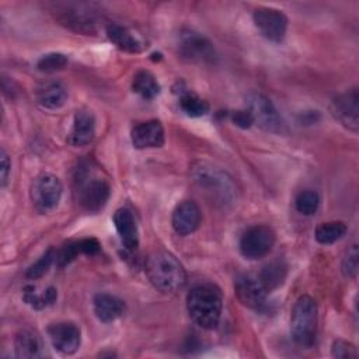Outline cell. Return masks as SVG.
I'll return each instance as SVG.
<instances>
[{
  "label": "cell",
  "instance_id": "6da1fadb",
  "mask_svg": "<svg viewBox=\"0 0 359 359\" xmlns=\"http://www.w3.org/2000/svg\"><path fill=\"white\" fill-rule=\"evenodd\" d=\"M144 271L153 287L164 294L175 293L187 283V272L182 264L174 254L164 250L154 251L147 257Z\"/></svg>",
  "mask_w": 359,
  "mask_h": 359
},
{
  "label": "cell",
  "instance_id": "7a4b0ae2",
  "mask_svg": "<svg viewBox=\"0 0 359 359\" xmlns=\"http://www.w3.org/2000/svg\"><path fill=\"white\" fill-rule=\"evenodd\" d=\"M223 309L220 290L210 285H196L187 294V310L191 320L203 330L217 327Z\"/></svg>",
  "mask_w": 359,
  "mask_h": 359
},
{
  "label": "cell",
  "instance_id": "3957f363",
  "mask_svg": "<svg viewBox=\"0 0 359 359\" xmlns=\"http://www.w3.org/2000/svg\"><path fill=\"white\" fill-rule=\"evenodd\" d=\"M317 323L318 314L314 299L309 294L300 296L290 314V334L293 341L303 348L313 346L317 337Z\"/></svg>",
  "mask_w": 359,
  "mask_h": 359
},
{
  "label": "cell",
  "instance_id": "277c9868",
  "mask_svg": "<svg viewBox=\"0 0 359 359\" xmlns=\"http://www.w3.org/2000/svg\"><path fill=\"white\" fill-rule=\"evenodd\" d=\"M77 202L88 213H98L107 205L111 196L109 184L87 170H81L77 180Z\"/></svg>",
  "mask_w": 359,
  "mask_h": 359
},
{
  "label": "cell",
  "instance_id": "5b68a950",
  "mask_svg": "<svg viewBox=\"0 0 359 359\" xmlns=\"http://www.w3.org/2000/svg\"><path fill=\"white\" fill-rule=\"evenodd\" d=\"M62 194L63 187L60 180L49 172H42L35 177L29 188L31 202L39 213H48L57 208Z\"/></svg>",
  "mask_w": 359,
  "mask_h": 359
},
{
  "label": "cell",
  "instance_id": "8992f818",
  "mask_svg": "<svg viewBox=\"0 0 359 359\" xmlns=\"http://www.w3.org/2000/svg\"><path fill=\"white\" fill-rule=\"evenodd\" d=\"M275 241L276 234L269 226L255 224L241 234L238 248L244 258L259 259L272 251Z\"/></svg>",
  "mask_w": 359,
  "mask_h": 359
},
{
  "label": "cell",
  "instance_id": "52a82bcc",
  "mask_svg": "<svg viewBox=\"0 0 359 359\" xmlns=\"http://www.w3.org/2000/svg\"><path fill=\"white\" fill-rule=\"evenodd\" d=\"M245 109L251 114L252 121L261 129L272 133H280L285 123L272 104V101L261 93H251L245 98Z\"/></svg>",
  "mask_w": 359,
  "mask_h": 359
},
{
  "label": "cell",
  "instance_id": "ba28073f",
  "mask_svg": "<svg viewBox=\"0 0 359 359\" xmlns=\"http://www.w3.org/2000/svg\"><path fill=\"white\" fill-rule=\"evenodd\" d=\"M194 180L212 196V199H217L219 203L224 205L233 196L234 188L230 178L212 165L201 164L199 167H195Z\"/></svg>",
  "mask_w": 359,
  "mask_h": 359
},
{
  "label": "cell",
  "instance_id": "9c48e42d",
  "mask_svg": "<svg viewBox=\"0 0 359 359\" xmlns=\"http://www.w3.org/2000/svg\"><path fill=\"white\" fill-rule=\"evenodd\" d=\"M177 48L180 56L188 62L210 63L216 59L213 43L206 36L192 29H184L180 32Z\"/></svg>",
  "mask_w": 359,
  "mask_h": 359
},
{
  "label": "cell",
  "instance_id": "30bf717a",
  "mask_svg": "<svg viewBox=\"0 0 359 359\" xmlns=\"http://www.w3.org/2000/svg\"><path fill=\"white\" fill-rule=\"evenodd\" d=\"M330 112L335 121L356 132L359 128V94L358 88H349L337 94L330 102Z\"/></svg>",
  "mask_w": 359,
  "mask_h": 359
},
{
  "label": "cell",
  "instance_id": "8fae6325",
  "mask_svg": "<svg viewBox=\"0 0 359 359\" xmlns=\"http://www.w3.org/2000/svg\"><path fill=\"white\" fill-rule=\"evenodd\" d=\"M259 34L271 42H282L287 29V17L278 8L258 7L252 14Z\"/></svg>",
  "mask_w": 359,
  "mask_h": 359
},
{
  "label": "cell",
  "instance_id": "7c38bea8",
  "mask_svg": "<svg viewBox=\"0 0 359 359\" xmlns=\"http://www.w3.org/2000/svg\"><path fill=\"white\" fill-rule=\"evenodd\" d=\"M48 337L52 346L62 355H73L81 344V331L72 321H60L49 324Z\"/></svg>",
  "mask_w": 359,
  "mask_h": 359
},
{
  "label": "cell",
  "instance_id": "4fadbf2b",
  "mask_svg": "<svg viewBox=\"0 0 359 359\" xmlns=\"http://www.w3.org/2000/svg\"><path fill=\"white\" fill-rule=\"evenodd\" d=\"M57 18L60 24L76 32H81L86 35L97 32V15L91 8H88L84 4H73L63 7L62 10H59Z\"/></svg>",
  "mask_w": 359,
  "mask_h": 359
},
{
  "label": "cell",
  "instance_id": "5bb4252c",
  "mask_svg": "<svg viewBox=\"0 0 359 359\" xmlns=\"http://www.w3.org/2000/svg\"><path fill=\"white\" fill-rule=\"evenodd\" d=\"M234 290H236L237 299L244 306L254 310H259L261 307L265 306V299L268 292L264 289L258 276H252V275L238 276L234 283Z\"/></svg>",
  "mask_w": 359,
  "mask_h": 359
},
{
  "label": "cell",
  "instance_id": "9a60e30c",
  "mask_svg": "<svg viewBox=\"0 0 359 359\" xmlns=\"http://www.w3.org/2000/svg\"><path fill=\"white\" fill-rule=\"evenodd\" d=\"M202 220V213L199 206L194 201H182L180 202L171 216V224L177 234L188 236L194 233Z\"/></svg>",
  "mask_w": 359,
  "mask_h": 359
},
{
  "label": "cell",
  "instance_id": "2e32d148",
  "mask_svg": "<svg viewBox=\"0 0 359 359\" xmlns=\"http://www.w3.org/2000/svg\"><path fill=\"white\" fill-rule=\"evenodd\" d=\"M132 144L136 149H154L164 144V128L160 121L149 119L139 122L130 132Z\"/></svg>",
  "mask_w": 359,
  "mask_h": 359
},
{
  "label": "cell",
  "instance_id": "e0dca14e",
  "mask_svg": "<svg viewBox=\"0 0 359 359\" xmlns=\"http://www.w3.org/2000/svg\"><path fill=\"white\" fill-rule=\"evenodd\" d=\"M95 135V116L88 109H80L76 112L72 129L67 135V142L73 147L87 146L93 142Z\"/></svg>",
  "mask_w": 359,
  "mask_h": 359
},
{
  "label": "cell",
  "instance_id": "ac0fdd59",
  "mask_svg": "<svg viewBox=\"0 0 359 359\" xmlns=\"http://www.w3.org/2000/svg\"><path fill=\"white\" fill-rule=\"evenodd\" d=\"M114 224L119 234L122 245L133 252L139 247V231L133 213L126 208H119L114 213Z\"/></svg>",
  "mask_w": 359,
  "mask_h": 359
},
{
  "label": "cell",
  "instance_id": "d6986e66",
  "mask_svg": "<svg viewBox=\"0 0 359 359\" xmlns=\"http://www.w3.org/2000/svg\"><path fill=\"white\" fill-rule=\"evenodd\" d=\"M105 34L108 39L121 50L129 53H139L144 49V42L139 35L132 32L129 28L119 25L116 22H109L105 27Z\"/></svg>",
  "mask_w": 359,
  "mask_h": 359
},
{
  "label": "cell",
  "instance_id": "ffe728a7",
  "mask_svg": "<svg viewBox=\"0 0 359 359\" xmlns=\"http://www.w3.org/2000/svg\"><path fill=\"white\" fill-rule=\"evenodd\" d=\"M93 307L95 317L101 323H112L123 316L126 306L122 299L109 293H98L94 296Z\"/></svg>",
  "mask_w": 359,
  "mask_h": 359
},
{
  "label": "cell",
  "instance_id": "44dd1931",
  "mask_svg": "<svg viewBox=\"0 0 359 359\" xmlns=\"http://www.w3.org/2000/svg\"><path fill=\"white\" fill-rule=\"evenodd\" d=\"M36 100L38 104L46 109H59L67 101V91L60 83L49 81L38 88Z\"/></svg>",
  "mask_w": 359,
  "mask_h": 359
},
{
  "label": "cell",
  "instance_id": "7402d4cb",
  "mask_svg": "<svg viewBox=\"0 0 359 359\" xmlns=\"http://www.w3.org/2000/svg\"><path fill=\"white\" fill-rule=\"evenodd\" d=\"M14 351L18 358H41L43 356V346L41 338L28 330L20 331L14 338Z\"/></svg>",
  "mask_w": 359,
  "mask_h": 359
},
{
  "label": "cell",
  "instance_id": "603a6c76",
  "mask_svg": "<svg viewBox=\"0 0 359 359\" xmlns=\"http://www.w3.org/2000/svg\"><path fill=\"white\" fill-rule=\"evenodd\" d=\"M286 275H287V265L282 259H276L266 264L262 268V271L258 275V279L262 283L264 289L269 293L283 285Z\"/></svg>",
  "mask_w": 359,
  "mask_h": 359
},
{
  "label": "cell",
  "instance_id": "cb8c5ba5",
  "mask_svg": "<svg viewBox=\"0 0 359 359\" xmlns=\"http://www.w3.org/2000/svg\"><path fill=\"white\" fill-rule=\"evenodd\" d=\"M132 90L144 100H153L160 94V84L149 70H139L132 80Z\"/></svg>",
  "mask_w": 359,
  "mask_h": 359
},
{
  "label": "cell",
  "instance_id": "d4e9b609",
  "mask_svg": "<svg viewBox=\"0 0 359 359\" xmlns=\"http://www.w3.org/2000/svg\"><path fill=\"white\" fill-rule=\"evenodd\" d=\"M57 299V290L53 286H49L42 293H38L35 286L27 285L22 289V300L35 310H42L52 306Z\"/></svg>",
  "mask_w": 359,
  "mask_h": 359
},
{
  "label": "cell",
  "instance_id": "484cf974",
  "mask_svg": "<svg viewBox=\"0 0 359 359\" xmlns=\"http://www.w3.org/2000/svg\"><path fill=\"white\" fill-rule=\"evenodd\" d=\"M346 224L344 222L335 220V222H325L317 226L314 237L320 244H332L338 240H341L346 234Z\"/></svg>",
  "mask_w": 359,
  "mask_h": 359
},
{
  "label": "cell",
  "instance_id": "4316f807",
  "mask_svg": "<svg viewBox=\"0 0 359 359\" xmlns=\"http://www.w3.org/2000/svg\"><path fill=\"white\" fill-rule=\"evenodd\" d=\"M180 108L192 118L203 116L209 112V104L192 91H182L180 97Z\"/></svg>",
  "mask_w": 359,
  "mask_h": 359
},
{
  "label": "cell",
  "instance_id": "83f0119b",
  "mask_svg": "<svg viewBox=\"0 0 359 359\" xmlns=\"http://www.w3.org/2000/svg\"><path fill=\"white\" fill-rule=\"evenodd\" d=\"M318 206H320V196L316 191L306 189L296 195L294 208L299 213L304 216H311L318 210Z\"/></svg>",
  "mask_w": 359,
  "mask_h": 359
},
{
  "label": "cell",
  "instance_id": "f1b7e54d",
  "mask_svg": "<svg viewBox=\"0 0 359 359\" xmlns=\"http://www.w3.org/2000/svg\"><path fill=\"white\" fill-rule=\"evenodd\" d=\"M56 261V252L55 248H49L48 251H45L25 272V276L28 279H38L41 276H43L49 268L52 266V264Z\"/></svg>",
  "mask_w": 359,
  "mask_h": 359
},
{
  "label": "cell",
  "instance_id": "f546056e",
  "mask_svg": "<svg viewBox=\"0 0 359 359\" xmlns=\"http://www.w3.org/2000/svg\"><path fill=\"white\" fill-rule=\"evenodd\" d=\"M67 65V56L59 52H52L41 56L36 62V69L43 73H55L65 69Z\"/></svg>",
  "mask_w": 359,
  "mask_h": 359
},
{
  "label": "cell",
  "instance_id": "4dcf8cb0",
  "mask_svg": "<svg viewBox=\"0 0 359 359\" xmlns=\"http://www.w3.org/2000/svg\"><path fill=\"white\" fill-rule=\"evenodd\" d=\"M358 245L356 244H352L344 258H342V264H341V269H342V273L346 276V278H356V273H358V265H359V261H358Z\"/></svg>",
  "mask_w": 359,
  "mask_h": 359
},
{
  "label": "cell",
  "instance_id": "1f68e13d",
  "mask_svg": "<svg viewBox=\"0 0 359 359\" xmlns=\"http://www.w3.org/2000/svg\"><path fill=\"white\" fill-rule=\"evenodd\" d=\"M331 355L339 359H353V358H358V351L353 344L345 339H337L332 342Z\"/></svg>",
  "mask_w": 359,
  "mask_h": 359
},
{
  "label": "cell",
  "instance_id": "d6a6232c",
  "mask_svg": "<svg viewBox=\"0 0 359 359\" xmlns=\"http://www.w3.org/2000/svg\"><path fill=\"white\" fill-rule=\"evenodd\" d=\"M77 247H79L80 254H84V255H95L101 250V244L94 237L79 240L77 241Z\"/></svg>",
  "mask_w": 359,
  "mask_h": 359
},
{
  "label": "cell",
  "instance_id": "836d02e7",
  "mask_svg": "<svg viewBox=\"0 0 359 359\" xmlns=\"http://www.w3.org/2000/svg\"><path fill=\"white\" fill-rule=\"evenodd\" d=\"M231 119L234 122V125L243 128V129H247L250 126L254 125V121H252V116L251 114L244 108V109H238V111H234L231 114Z\"/></svg>",
  "mask_w": 359,
  "mask_h": 359
},
{
  "label": "cell",
  "instance_id": "e575fe53",
  "mask_svg": "<svg viewBox=\"0 0 359 359\" xmlns=\"http://www.w3.org/2000/svg\"><path fill=\"white\" fill-rule=\"evenodd\" d=\"M10 168H11L10 158H8L7 153L4 151V149H1V151H0V174H1L0 182H1V187L7 185L8 175H10Z\"/></svg>",
  "mask_w": 359,
  "mask_h": 359
}]
</instances>
